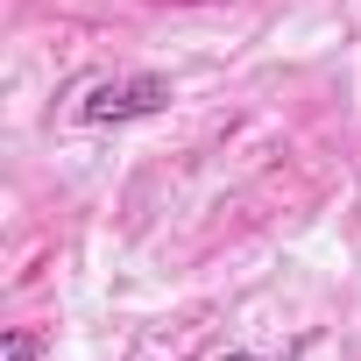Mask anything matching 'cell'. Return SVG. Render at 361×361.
I'll return each mask as SVG.
<instances>
[{
    "label": "cell",
    "mask_w": 361,
    "mask_h": 361,
    "mask_svg": "<svg viewBox=\"0 0 361 361\" xmlns=\"http://www.w3.org/2000/svg\"><path fill=\"white\" fill-rule=\"evenodd\" d=\"M220 361H262V354H241V347H234V354H220Z\"/></svg>",
    "instance_id": "3"
},
{
    "label": "cell",
    "mask_w": 361,
    "mask_h": 361,
    "mask_svg": "<svg viewBox=\"0 0 361 361\" xmlns=\"http://www.w3.org/2000/svg\"><path fill=\"white\" fill-rule=\"evenodd\" d=\"M36 354H43V333L15 326V333H8V354H0V361H36Z\"/></svg>",
    "instance_id": "2"
},
{
    "label": "cell",
    "mask_w": 361,
    "mask_h": 361,
    "mask_svg": "<svg viewBox=\"0 0 361 361\" xmlns=\"http://www.w3.org/2000/svg\"><path fill=\"white\" fill-rule=\"evenodd\" d=\"M163 106H170V78L163 71H128V78L85 85L78 121L85 128H121V121H142V114H163Z\"/></svg>",
    "instance_id": "1"
}]
</instances>
